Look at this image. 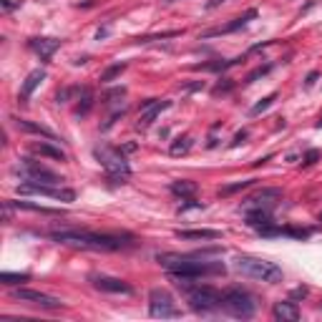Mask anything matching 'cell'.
Wrapping results in <instances>:
<instances>
[{
	"label": "cell",
	"instance_id": "1",
	"mask_svg": "<svg viewBox=\"0 0 322 322\" xmlns=\"http://www.w3.org/2000/svg\"><path fill=\"white\" fill-rule=\"evenodd\" d=\"M48 237L58 244L76 247V249H91V252H119L133 244L131 234L88 232V229H61V232H48Z\"/></svg>",
	"mask_w": 322,
	"mask_h": 322
},
{
	"label": "cell",
	"instance_id": "2",
	"mask_svg": "<svg viewBox=\"0 0 322 322\" xmlns=\"http://www.w3.org/2000/svg\"><path fill=\"white\" fill-rule=\"evenodd\" d=\"M156 262L176 277H209V275H224L222 262H209L204 254H156Z\"/></svg>",
	"mask_w": 322,
	"mask_h": 322
},
{
	"label": "cell",
	"instance_id": "3",
	"mask_svg": "<svg viewBox=\"0 0 322 322\" xmlns=\"http://www.w3.org/2000/svg\"><path fill=\"white\" fill-rule=\"evenodd\" d=\"M171 280H174L176 287L184 289L186 302H189V307L194 312L211 315V312H222L224 310V292H219L217 287L199 284V282H194L197 277H176V275H171Z\"/></svg>",
	"mask_w": 322,
	"mask_h": 322
},
{
	"label": "cell",
	"instance_id": "4",
	"mask_svg": "<svg viewBox=\"0 0 322 322\" xmlns=\"http://www.w3.org/2000/svg\"><path fill=\"white\" fill-rule=\"evenodd\" d=\"M234 270L247 280L267 282V284H280L282 282V267H277L270 259L262 257H252V254H237L234 257Z\"/></svg>",
	"mask_w": 322,
	"mask_h": 322
},
{
	"label": "cell",
	"instance_id": "5",
	"mask_svg": "<svg viewBox=\"0 0 322 322\" xmlns=\"http://www.w3.org/2000/svg\"><path fill=\"white\" fill-rule=\"evenodd\" d=\"M93 156H96V161L103 166V171L109 174V179H111L114 184H123V181L131 176V166H128V161H126V156H123L121 149H114V146H109V144H98V146L93 149Z\"/></svg>",
	"mask_w": 322,
	"mask_h": 322
},
{
	"label": "cell",
	"instance_id": "6",
	"mask_svg": "<svg viewBox=\"0 0 322 322\" xmlns=\"http://www.w3.org/2000/svg\"><path fill=\"white\" fill-rule=\"evenodd\" d=\"M222 312H227L229 317H237V320H249L257 312V300L242 287H229V289H224V310Z\"/></svg>",
	"mask_w": 322,
	"mask_h": 322
},
{
	"label": "cell",
	"instance_id": "7",
	"mask_svg": "<svg viewBox=\"0 0 322 322\" xmlns=\"http://www.w3.org/2000/svg\"><path fill=\"white\" fill-rule=\"evenodd\" d=\"M15 174H20L25 181H36V184H50V186H58L63 181V176H58L56 171H50L48 166H43L36 159H20V164L15 166Z\"/></svg>",
	"mask_w": 322,
	"mask_h": 322
},
{
	"label": "cell",
	"instance_id": "8",
	"mask_svg": "<svg viewBox=\"0 0 322 322\" xmlns=\"http://www.w3.org/2000/svg\"><path fill=\"white\" fill-rule=\"evenodd\" d=\"M149 315L151 317H161V320H174V317H181V310L176 305V300L171 297V292L154 287L149 292Z\"/></svg>",
	"mask_w": 322,
	"mask_h": 322
},
{
	"label": "cell",
	"instance_id": "9",
	"mask_svg": "<svg viewBox=\"0 0 322 322\" xmlns=\"http://www.w3.org/2000/svg\"><path fill=\"white\" fill-rule=\"evenodd\" d=\"M282 199V189H259L257 194H252L249 199L242 201V211L249 214V211H272L277 206V201Z\"/></svg>",
	"mask_w": 322,
	"mask_h": 322
},
{
	"label": "cell",
	"instance_id": "10",
	"mask_svg": "<svg viewBox=\"0 0 322 322\" xmlns=\"http://www.w3.org/2000/svg\"><path fill=\"white\" fill-rule=\"evenodd\" d=\"M13 300L18 302H28V305H36V307H43V310H61L63 302L53 294H45V292H38V289H25V287H18L10 292Z\"/></svg>",
	"mask_w": 322,
	"mask_h": 322
},
{
	"label": "cell",
	"instance_id": "11",
	"mask_svg": "<svg viewBox=\"0 0 322 322\" xmlns=\"http://www.w3.org/2000/svg\"><path fill=\"white\" fill-rule=\"evenodd\" d=\"M18 194H38V197H50V199L58 201H73L76 199V192L73 189H66V186H50V184H36V181H25L18 186Z\"/></svg>",
	"mask_w": 322,
	"mask_h": 322
},
{
	"label": "cell",
	"instance_id": "12",
	"mask_svg": "<svg viewBox=\"0 0 322 322\" xmlns=\"http://www.w3.org/2000/svg\"><path fill=\"white\" fill-rule=\"evenodd\" d=\"M257 18V10L254 8H249V10H244L242 15H237L234 20H229V23H224V25H217V28H209V31H204L199 36V40H209V38H217V36H227V33H234V31H239L244 28L249 20H254Z\"/></svg>",
	"mask_w": 322,
	"mask_h": 322
},
{
	"label": "cell",
	"instance_id": "13",
	"mask_svg": "<svg viewBox=\"0 0 322 322\" xmlns=\"http://www.w3.org/2000/svg\"><path fill=\"white\" fill-rule=\"evenodd\" d=\"M169 106H171V101H166V98H149L146 103H141V111H139L136 126H139V128H149V126L159 119Z\"/></svg>",
	"mask_w": 322,
	"mask_h": 322
},
{
	"label": "cell",
	"instance_id": "14",
	"mask_svg": "<svg viewBox=\"0 0 322 322\" xmlns=\"http://www.w3.org/2000/svg\"><path fill=\"white\" fill-rule=\"evenodd\" d=\"M88 282L98 289V292H109V294H133V287L128 282L119 277H109V275H91Z\"/></svg>",
	"mask_w": 322,
	"mask_h": 322
},
{
	"label": "cell",
	"instance_id": "15",
	"mask_svg": "<svg viewBox=\"0 0 322 322\" xmlns=\"http://www.w3.org/2000/svg\"><path fill=\"white\" fill-rule=\"evenodd\" d=\"M28 48L38 56L43 63H48L53 58V53L61 48V40L58 38H31L28 40Z\"/></svg>",
	"mask_w": 322,
	"mask_h": 322
},
{
	"label": "cell",
	"instance_id": "16",
	"mask_svg": "<svg viewBox=\"0 0 322 322\" xmlns=\"http://www.w3.org/2000/svg\"><path fill=\"white\" fill-rule=\"evenodd\" d=\"M45 78V71L43 68H36V71H31L25 81H23V86H20V93H18V101L20 103H28V98L33 96V91L40 86V81Z\"/></svg>",
	"mask_w": 322,
	"mask_h": 322
},
{
	"label": "cell",
	"instance_id": "17",
	"mask_svg": "<svg viewBox=\"0 0 322 322\" xmlns=\"http://www.w3.org/2000/svg\"><path fill=\"white\" fill-rule=\"evenodd\" d=\"M31 154H36V156H43V159H53V161H66V151L61 149V146H53V144H48V141H36V144H31Z\"/></svg>",
	"mask_w": 322,
	"mask_h": 322
},
{
	"label": "cell",
	"instance_id": "18",
	"mask_svg": "<svg viewBox=\"0 0 322 322\" xmlns=\"http://www.w3.org/2000/svg\"><path fill=\"white\" fill-rule=\"evenodd\" d=\"M272 317H275V320H282V322H297L300 320V307H297V302H292V300L277 302V305L272 307Z\"/></svg>",
	"mask_w": 322,
	"mask_h": 322
},
{
	"label": "cell",
	"instance_id": "19",
	"mask_svg": "<svg viewBox=\"0 0 322 322\" xmlns=\"http://www.w3.org/2000/svg\"><path fill=\"white\" fill-rule=\"evenodd\" d=\"M13 123L20 128V131H25V133H36V136H43V139H50V141H58V136L50 131V128H45V126H40L36 121H28V119H18V116H13Z\"/></svg>",
	"mask_w": 322,
	"mask_h": 322
},
{
	"label": "cell",
	"instance_id": "20",
	"mask_svg": "<svg viewBox=\"0 0 322 322\" xmlns=\"http://www.w3.org/2000/svg\"><path fill=\"white\" fill-rule=\"evenodd\" d=\"M244 58H247V56H237V58H229V61L197 63V66H192V71H211V73H222V71H227V68H232V66H239V63H244Z\"/></svg>",
	"mask_w": 322,
	"mask_h": 322
},
{
	"label": "cell",
	"instance_id": "21",
	"mask_svg": "<svg viewBox=\"0 0 322 322\" xmlns=\"http://www.w3.org/2000/svg\"><path fill=\"white\" fill-rule=\"evenodd\" d=\"M179 239H222L219 229H176Z\"/></svg>",
	"mask_w": 322,
	"mask_h": 322
},
{
	"label": "cell",
	"instance_id": "22",
	"mask_svg": "<svg viewBox=\"0 0 322 322\" xmlns=\"http://www.w3.org/2000/svg\"><path fill=\"white\" fill-rule=\"evenodd\" d=\"M199 192L197 181H189V179H179V181H171V194L174 197H181V199H189Z\"/></svg>",
	"mask_w": 322,
	"mask_h": 322
},
{
	"label": "cell",
	"instance_id": "23",
	"mask_svg": "<svg viewBox=\"0 0 322 322\" xmlns=\"http://www.w3.org/2000/svg\"><path fill=\"white\" fill-rule=\"evenodd\" d=\"M192 146H194V139H192L189 133H184V136H176V139L171 141L169 154H171V156H184V154L192 151Z\"/></svg>",
	"mask_w": 322,
	"mask_h": 322
},
{
	"label": "cell",
	"instance_id": "24",
	"mask_svg": "<svg viewBox=\"0 0 322 322\" xmlns=\"http://www.w3.org/2000/svg\"><path fill=\"white\" fill-rule=\"evenodd\" d=\"M10 204L15 206V209H25V211H36V214H50V217H58L61 214V209H50V206H43V204H36V201H13Z\"/></svg>",
	"mask_w": 322,
	"mask_h": 322
},
{
	"label": "cell",
	"instance_id": "25",
	"mask_svg": "<svg viewBox=\"0 0 322 322\" xmlns=\"http://www.w3.org/2000/svg\"><path fill=\"white\" fill-rule=\"evenodd\" d=\"M93 109V91L91 88H81L78 103H76V116H86Z\"/></svg>",
	"mask_w": 322,
	"mask_h": 322
},
{
	"label": "cell",
	"instance_id": "26",
	"mask_svg": "<svg viewBox=\"0 0 322 322\" xmlns=\"http://www.w3.org/2000/svg\"><path fill=\"white\" fill-rule=\"evenodd\" d=\"M28 280H31L28 272H3L0 275V282L8 284V287H18V284H23V282H28Z\"/></svg>",
	"mask_w": 322,
	"mask_h": 322
},
{
	"label": "cell",
	"instance_id": "27",
	"mask_svg": "<svg viewBox=\"0 0 322 322\" xmlns=\"http://www.w3.org/2000/svg\"><path fill=\"white\" fill-rule=\"evenodd\" d=\"M254 181H257V179H247V181H237V184H227V186H222V189H219V194H222V197H229V194L244 192V189L254 186Z\"/></svg>",
	"mask_w": 322,
	"mask_h": 322
},
{
	"label": "cell",
	"instance_id": "28",
	"mask_svg": "<svg viewBox=\"0 0 322 322\" xmlns=\"http://www.w3.org/2000/svg\"><path fill=\"white\" fill-rule=\"evenodd\" d=\"M123 71H126V63H114V66H109V68L101 73V78L98 81H101V83H111V81L119 78Z\"/></svg>",
	"mask_w": 322,
	"mask_h": 322
},
{
	"label": "cell",
	"instance_id": "29",
	"mask_svg": "<svg viewBox=\"0 0 322 322\" xmlns=\"http://www.w3.org/2000/svg\"><path fill=\"white\" fill-rule=\"evenodd\" d=\"M275 98H277V93H270V96H264V98L259 101V103H254V106H252L249 116H259L262 111H267V109H270V106L275 103Z\"/></svg>",
	"mask_w": 322,
	"mask_h": 322
},
{
	"label": "cell",
	"instance_id": "30",
	"mask_svg": "<svg viewBox=\"0 0 322 322\" xmlns=\"http://www.w3.org/2000/svg\"><path fill=\"white\" fill-rule=\"evenodd\" d=\"M272 68H275L272 63H267V66H259V68H254V71H252V73H249V76L244 78V83H254L257 78H264V76H267V73H270Z\"/></svg>",
	"mask_w": 322,
	"mask_h": 322
},
{
	"label": "cell",
	"instance_id": "31",
	"mask_svg": "<svg viewBox=\"0 0 322 322\" xmlns=\"http://www.w3.org/2000/svg\"><path fill=\"white\" fill-rule=\"evenodd\" d=\"M176 36H181V31H166V33H161V36H144V38H136V40H139V43H151V40L176 38Z\"/></svg>",
	"mask_w": 322,
	"mask_h": 322
},
{
	"label": "cell",
	"instance_id": "32",
	"mask_svg": "<svg viewBox=\"0 0 322 322\" xmlns=\"http://www.w3.org/2000/svg\"><path fill=\"white\" fill-rule=\"evenodd\" d=\"M73 93H78V88H63V91H58V93H56V101H58V103H66Z\"/></svg>",
	"mask_w": 322,
	"mask_h": 322
},
{
	"label": "cell",
	"instance_id": "33",
	"mask_svg": "<svg viewBox=\"0 0 322 322\" xmlns=\"http://www.w3.org/2000/svg\"><path fill=\"white\" fill-rule=\"evenodd\" d=\"M189 209H204V204H201V201H194V197H189L186 204L179 206V214H184V211H189Z\"/></svg>",
	"mask_w": 322,
	"mask_h": 322
},
{
	"label": "cell",
	"instance_id": "34",
	"mask_svg": "<svg viewBox=\"0 0 322 322\" xmlns=\"http://www.w3.org/2000/svg\"><path fill=\"white\" fill-rule=\"evenodd\" d=\"M232 88H234V83H232L229 78H224V83H217V86H214V91H211V93H214V96H219V93H227V91H232Z\"/></svg>",
	"mask_w": 322,
	"mask_h": 322
},
{
	"label": "cell",
	"instance_id": "35",
	"mask_svg": "<svg viewBox=\"0 0 322 322\" xmlns=\"http://www.w3.org/2000/svg\"><path fill=\"white\" fill-rule=\"evenodd\" d=\"M317 159H320V151H317V149H312V151H307V156H305V164H315Z\"/></svg>",
	"mask_w": 322,
	"mask_h": 322
},
{
	"label": "cell",
	"instance_id": "36",
	"mask_svg": "<svg viewBox=\"0 0 322 322\" xmlns=\"http://www.w3.org/2000/svg\"><path fill=\"white\" fill-rule=\"evenodd\" d=\"M320 78V73H317V71H312V73H310V76H307V81H305V86H307V88H312V86H315V81Z\"/></svg>",
	"mask_w": 322,
	"mask_h": 322
},
{
	"label": "cell",
	"instance_id": "37",
	"mask_svg": "<svg viewBox=\"0 0 322 322\" xmlns=\"http://www.w3.org/2000/svg\"><path fill=\"white\" fill-rule=\"evenodd\" d=\"M247 136H249V133H247V131H244V128H242L239 133H237V136H234V141H232V146H239L242 141H244V139H247Z\"/></svg>",
	"mask_w": 322,
	"mask_h": 322
},
{
	"label": "cell",
	"instance_id": "38",
	"mask_svg": "<svg viewBox=\"0 0 322 322\" xmlns=\"http://www.w3.org/2000/svg\"><path fill=\"white\" fill-rule=\"evenodd\" d=\"M307 292H310L307 287H297V289L292 292V297H294V300H297V297H307Z\"/></svg>",
	"mask_w": 322,
	"mask_h": 322
},
{
	"label": "cell",
	"instance_id": "39",
	"mask_svg": "<svg viewBox=\"0 0 322 322\" xmlns=\"http://www.w3.org/2000/svg\"><path fill=\"white\" fill-rule=\"evenodd\" d=\"M222 3H227V0H206V10H217Z\"/></svg>",
	"mask_w": 322,
	"mask_h": 322
},
{
	"label": "cell",
	"instance_id": "40",
	"mask_svg": "<svg viewBox=\"0 0 322 322\" xmlns=\"http://www.w3.org/2000/svg\"><path fill=\"white\" fill-rule=\"evenodd\" d=\"M317 128H322V119H320V123H317Z\"/></svg>",
	"mask_w": 322,
	"mask_h": 322
},
{
	"label": "cell",
	"instance_id": "41",
	"mask_svg": "<svg viewBox=\"0 0 322 322\" xmlns=\"http://www.w3.org/2000/svg\"><path fill=\"white\" fill-rule=\"evenodd\" d=\"M164 3H176V0H164Z\"/></svg>",
	"mask_w": 322,
	"mask_h": 322
},
{
	"label": "cell",
	"instance_id": "42",
	"mask_svg": "<svg viewBox=\"0 0 322 322\" xmlns=\"http://www.w3.org/2000/svg\"><path fill=\"white\" fill-rule=\"evenodd\" d=\"M320 219H322V214H320Z\"/></svg>",
	"mask_w": 322,
	"mask_h": 322
}]
</instances>
